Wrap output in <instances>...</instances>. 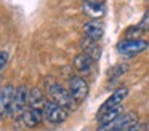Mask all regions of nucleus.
Here are the masks:
<instances>
[{
    "instance_id": "1",
    "label": "nucleus",
    "mask_w": 149,
    "mask_h": 131,
    "mask_svg": "<svg viewBox=\"0 0 149 131\" xmlns=\"http://www.w3.org/2000/svg\"><path fill=\"white\" fill-rule=\"evenodd\" d=\"M47 94L50 96V101L52 102L68 109L69 112L75 109V99L72 98L69 89H66L59 83H48V86H47Z\"/></svg>"
},
{
    "instance_id": "2",
    "label": "nucleus",
    "mask_w": 149,
    "mask_h": 131,
    "mask_svg": "<svg viewBox=\"0 0 149 131\" xmlns=\"http://www.w3.org/2000/svg\"><path fill=\"white\" fill-rule=\"evenodd\" d=\"M135 125H138V115L135 112H125L117 120L111 121L107 125H100L98 131H128Z\"/></svg>"
},
{
    "instance_id": "3",
    "label": "nucleus",
    "mask_w": 149,
    "mask_h": 131,
    "mask_svg": "<svg viewBox=\"0 0 149 131\" xmlns=\"http://www.w3.org/2000/svg\"><path fill=\"white\" fill-rule=\"evenodd\" d=\"M149 48V42L148 40H120L117 43V51H119L122 56H127V58H132V56H136V54L143 53L144 50Z\"/></svg>"
},
{
    "instance_id": "4",
    "label": "nucleus",
    "mask_w": 149,
    "mask_h": 131,
    "mask_svg": "<svg viewBox=\"0 0 149 131\" xmlns=\"http://www.w3.org/2000/svg\"><path fill=\"white\" fill-rule=\"evenodd\" d=\"M69 117V110L64 107H61V105L55 104V102L52 101H47L45 107H43V118H45L47 121H52V123H63V121H66Z\"/></svg>"
},
{
    "instance_id": "5",
    "label": "nucleus",
    "mask_w": 149,
    "mask_h": 131,
    "mask_svg": "<svg viewBox=\"0 0 149 131\" xmlns=\"http://www.w3.org/2000/svg\"><path fill=\"white\" fill-rule=\"evenodd\" d=\"M27 98H29V93L24 86H18L16 93H15V99H13V104H11V110L10 115L13 118H21L26 110V105H27Z\"/></svg>"
},
{
    "instance_id": "6",
    "label": "nucleus",
    "mask_w": 149,
    "mask_h": 131,
    "mask_svg": "<svg viewBox=\"0 0 149 131\" xmlns=\"http://www.w3.org/2000/svg\"><path fill=\"white\" fill-rule=\"evenodd\" d=\"M69 93L72 94V98L75 99V102H82L88 94V83L82 77H72L69 80Z\"/></svg>"
},
{
    "instance_id": "7",
    "label": "nucleus",
    "mask_w": 149,
    "mask_h": 131,
    "mask_svg": "<svg viewBox=\"0 0 149 131\" xmlns=\"http://www.w3.org/2000/svg\"><path fill=\"white\" fill-rule=\"evenodd\" d=\"M127 94H128V89L125 88V86H120V88H117L116 91L112 93V94L109 96V98L106 99V101L101 104L100 110H98V117L100 115H103L106 110H109V109L116 107V105H120V102L123 101V99L127 98Z\"/></svg>"
},
{
    "instance_id": "8",
    "label": "nucleus",
    "mask_w": 149,
    "mask_h": 131,
    "mask_svg": "<svg viewBox=\"0 0 149 131\" xmlns=\"http://www.w3.org/2000/svg\"><path fill=\"white\" fill-rule=\"evenodd\" d=\"M15 93H16V88H15L13 85H3L2 86V93H0V112H2V117L3 118L7 117V114H10V110H11Z\"/></svg>"
},
{
    "instance_id": "9",
    "label": "nucleus",
    "mask_w": 149,
    "mask_h": 131,
    "mask_svg": "<svg viewBox=\"0 0 149 131\" xmlns=\"http://www.w3.org/2000/svg\"><path fill=\"white\" fill-rule=\"evenodd\" d=\"M84 34L87 38L100 42L104 35V24L100 19H90V21H87L84 24Z\"/></svg>"
},
{
    "instance_id": "10",
    "label": "nucleus",
    "mask_w": 149,
    "mask_h": 131,
    "mask_svg": "<svg viewBox=\"0 0 149 131\" xmlns=\"http://www.w3.org/2000/svg\"><path fill=\"white\" fill-rule=\"evenodd\" d=\"M93 62L95 59L87 53H79L77 56L74 58V67L79 73H90L91 69H93Z\"/></svg>"
},
{
    "instance_id": "11",
    "label": "nucleus",
    "mask_w": 149,
    "mask_h": 131,
    "mask_svg": "<svg viewBox=\"0 0 149 131\" xmlns=\"http://www.w3.org/2000/svg\"><path fill=\"white\" fill-rule=\"evenodd\" d=\"M21 120L24 121L26 126L34 128V126H37V125L43 120V110H42V109H31V107H27L26 110H24Z\"/></svg>"
},
{
    "instance_id": "12",
    "label": "nucleus",
    "mask_w": 149,
    "mask_h": 131,
    "mask_svg": "<svg viewBox=\"0 0 149 131\" xmlns=\"http://www.w3.org/2000/svg\"><path fill=\"white\" fill-rule=\"evenodd\" d=\"M84 11L90 18L98 19L104 13V3L103 0H84Z\"/></svg>"
},
{
    "instance_id": "13",
    "label": "nucleus",
    "mask_w": 149,
    "mask_h": 131,
    "mask_svg": "<svg viewBox=\"0 0 149 131\" xmlns=\"http://www.w3.org/2000/svg\"><path fill=\"white\" fill-rule=\"evenodd\" d=\"M47 101H45V96H43V93L40 91L39 88H32L29 91V98H27V105H29L31 109H42L45 107Z\"/></svg>"
},
{
    "instance_id": "14",
    "label": "nucleus",
    "mask_w": 149,
    "mask_h": 131,
    "mask_svg": "<svg viewBox=\"0 0 149 131\" xmlns=\"http://www.w3.org/2000/svg\"><path fill=\"white\" fill-rule=\"evenodd\" d=\"M122 114H123V107H122V105H116V107L109 109V110H106L103 115L98 117V126H100V125H107V123H111V121L117 120Z\"/></svg>"
},
{
    "instance_id": "15",
    "label": "nucleus",
    "mask_w": 149,
    "mask_h": 131,
    "mask_svg": "<svg viewBox=\"0 0 149 131\" xmlns=\"http://www.w3.org/2000/svg\"><path fill=\"white\" fill-rule=\"evenodd\" d=\"M80 43H82V50H84V53L90 54V56L93 58L95 61L100 59V56H101V48H100V45H98V42H95V40H91V38H87V37H85L84 40L80 42Z\"/></svg>"
},
{
    "instance_id": "16",
    "label": "nucleus",
    "mask_w": 149,
    "mask_h": 131,
    "mask_svg": "<svg viewBox=\"0 0 149 131\" xmlns=\"http://www.w3.org/2000/svg\"><path fill=\"white\" fill-rule=\"evenodd\" d=\"M136 27L141 29L143 32H149V8L144 11V15H143L141 21H139L138 24H136Z\"/></svg>"
},
{
    "instance_id": "17",
    "label": "nucleus",
    "mask_w": 149,
    "mask_h": 131,
    "mask_svg": "<svg viewBox=\"0 0 149 131\" xmlns=\"http://www.w3.org/2000/svg\"><path fill=\"white\" fill-rule=\"evenodd\" d=\"M0 69L3 70L5 67H7V61H8V58H10V54H8V51L7 50H2V54H0Z\"/></svg>"
},
{
    "instance_id": "18",
    "label": "nucleus",
    "mask_w": 149,
    "mask_h": 131,
    "mask_svg": "<svg viewBox=\"0 0 149 131\" xmlns=\"http://www.w3.org/2000/svg\"><path fill=\"white\" fill-rule=\"evenodd\" d=\"M144 125H141V123H138V125H135V126L132 128V130H128V131H144Z\"/></svg>"
},
{
    "instance_id": "19",
    "label": "nucleus",
    "mask_w": 149,
    "mask_h": 131,
    "mask_svg": "<svg viewBox=\"0 0 149 131\" xmlns=\"http://www.w3.org/2000/svg\"><path fill=\"white\" fill-rule=\"evenodd\" d=\"M144 131H149V123L146 125V128H144Z\"/></svg>"
}]
</instances>
